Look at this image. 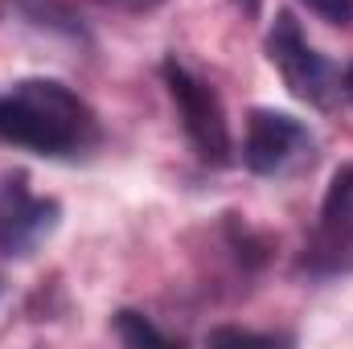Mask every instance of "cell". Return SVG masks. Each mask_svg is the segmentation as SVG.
<instances>
[{"label":"cell","mask_w":353,"mask_h":349,"mask_svg":"<svg viewBox=\"0 0 353 349\" xmlns=\"http://www.w3.org/2000/svg\"><path fill=\"white\" fill-rule=\"evenodd\" d=\"M230 4H234V8H239V12H243V17H255V12H259V4H263V0H230Z\"/></svg>","instance_id":"cell-12"},{"label":"cell","mask_w":353,"mask_h":349,"mask_svg":"<svg viewBox=\"0 0 353 349\" xmlns=\"http://www.w3.org/2000/svg\"><path fill=\"white\" fill-rule=\"evenodd\" d=\"M103 140L99 115L58 79H21L0 90V144L46 161H79Z\"/></svg>","instance_id":"cell-1"},{"label":"cell","mask_w":353,"mask_h":349,"mask_svg":"<svg viewBox=\"0 0 353 349\" xmlns=\"http://www.w3.org/2000/svg\"><path fill=\"white\" fill-rule=\"evenodd\" d=\"M304 4L329 25H350L353 21V0H304Z\"/></svg>","instance_id":"cell-10"},{"label":"cell","mask_w":353,"mask_h":349,"mask_svg":"<svg viewBox=\"0 0 353 349\" xmlns=\"http://www.w3.org/2000/svg\"><path fill=\"white\" fill-rule=\"evenodd\" d=\"M300 271L308 279L353 275V161L329 177L316 226L300 255Z\"/></svg>","instance_id":"cell-4"},{"label":"cell","mask_w":353,"mask_h":349,"mask_svg":"<svg viewBox=\"0 0 353 349\" xmlns=\"http://www.w3.org/2000/svg\"><path fill=\"white\" fill-rule=\"evenodd\" d=\"M341 94H345V99L353 103V66L345 70V79H341Z\"/></svg>","instance_id":"cell-13"},{"label":"cell","mask_w":353,"mask_h":349,"mask_svg":"<svg viewBox=\"0 0 353 349\" xmlns=\"http://www.w3.org/2000/svg\"><path fill=\"white\" fill-rule=\"evenodd\" d=\"M316 140L308 132V123H300L288 111L275 107H255L247 115V132H243V165L255 177H283L296 165H304L312 157Z\"/></svg>","instance_id":"cell-6"},{"label":"cell","mask_w":353,"mask_h":349,"mask_svg":"<svg viewBox=\"0 0 353 349\" xmlns=\"http://www.w3.org/2000/svg\"><path fill=\"white\" fill-rule=\"evenodd\" d=\"M99 4L119 8V12H152V8H161L165 0H99Z\"/></svg>","instance_id":"cell-11"},{"label":"cell","mask_w":353,"mask_h":349,"mask_svg":"<svg viewBox=\"0 0 353 349\" xmlns=\"http://www.w3.org/2000/svg\"><path fill=\"white\" fill-rule=\"evenodd\" d=\"M21 8L25 21H33L37 29H54V33H66V37H87L83 29V17H74L62 0H12Z\"/></svg>","instance_id":"cell-7"},{"label":"cell","mask_w":353,"mask_h":349,"mask_svg":"<svg viewBox=\"0 0 353 349\" xmlns=\"http://www.w3.org/2000/svg\"><path fill=\"white\" fill-rule=\"evenodd\" d=\"M111 329H115V337H119L123 346H169V341H173V337L161 333L144 312H132V308H119V312L111 317Z\"/></svg>","instance_id":"cell-8"},{"label":"cell","mask_w":353,"mask_h":349,"mask_svg":"<svg viewBox=\"0 0 353 349\" xmlns=\"http://www.w3.org/2000/svg\"><path fill=\"white\" fill-rule=\"evenodd\" d=\"M263 50H267V62L279 70L283 87L300 103L333 107V99L341 94V79H337L333 62L304 37L300 21L292 12H275V21H271V29L263 37Z\"/></svg>","instance_id":"cell-3"},{"label":"cell","mask_w":353,"mask_h":349,"mask_svg":"<svg viewBox=\"0 0 353 349\" xmlns=\"http://www.w3.org/2000/svg\"><path fill=\"white\" fill-rule=\"evenodd\" d=\"M62 222V201L29 189V177L0 173V259H29Z\"/></svg>","instance_id":"cell-5"},{"label":"cell","mask_w":353,"mask_h":349,"mask_svg":"<svg viewBox=\"0 0 353 349\" xmlns=\"http://www.w3.org/2000/svg\"><path fill=\"white\" fill-rule=\"evenodd\" d=\"M205 341L210 346H275L283 337H275V333H251V329H214V333H205Z\"/></svg>","instance_id":"cell-9"},{"label":"cell","mask_w":353,"mask_h":349,"mask_svg":"<svg viewBox=\"0 0 353 349\" xmlns=\"http://www.w3.org/2000/svg\"><path fill=\"white\" fill-rule=\"evenodd\" d=\"M161 79H165V90H169L176 119H181V132H185L189 148L197 152V161L226 169L234 161V140H230V123H226V107H222L218 90L193 66H185L176 54L161 62Z\"/></svg>","instance_id":"cell-2"}]
</instances>
